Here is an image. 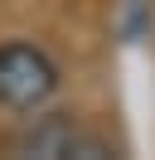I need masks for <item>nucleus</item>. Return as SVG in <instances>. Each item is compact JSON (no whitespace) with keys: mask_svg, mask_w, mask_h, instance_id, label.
<instances>
[{"mask_svg":"<svg viewBox=\"0 0 155 160\" xmlns=\"http://www.w3.org/2000/svg\"><path fill=\"white\" fill-rule=\"evenodd\" d=\"M19 146L29 150V155H112V146H107L102 136H92V131H82L78 121L68 117H44V126H34Z\"/></svg>","mask_w":155,"mask_h":160,"instance_id":"f03ea898","label":"nucleus"},{"mask_svg":"<svg viewBox=\"0 0 155 160\" xmlns=\"http://www.w3.org/2000/svg\"><path fill=\"white\" fill-rule=\"evenodd\" d=\"M58 92V63L48 49L29 39L0 44V107L10 112H39Z\"/></svg>","mask_w":155,"mask_h":160,"instance_id":"f257e3e1","label":"nucleus"}]
</instances>
